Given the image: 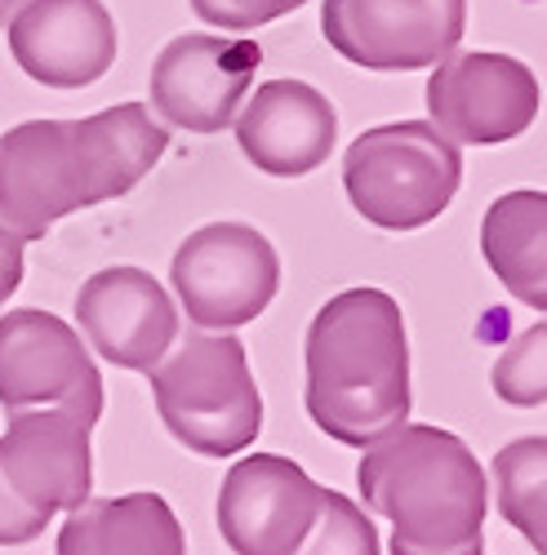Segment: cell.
<instances>
[{
    "mask_svg": "<svg viewBox=\"0 0 547 555\" xmlns=\"http://www.w3.org/2000/svg\"><path fill=\"white\" fill-rule=\"evenodd\" d=\"M169 133L143 103L85 120H27L0 138V222L40 241L59 218L129 196L165 156Z\"/></svg>",
    "mask_w": 547,
    "mask_h": 555,
    "instance_id": "obj_1",
    "label": "cell"
},
{
    "mask_svg": "<svg viewBox=\"0 0 547 555\" xmlns=\"http://www.w3.org/2000/svg\"><path fill=\"white\" fill-rule=\"evenodd\" d=\"M307 413L330 440L370 449L409 423L405 315L383 289H347L307 330Z\"/></svg>",
    "mask_w": 547,
    "mask_h": 555,
    "instance_id": "obj_2",
    "label": "cell"
},
{
    "mask_svg": "<svg viewBox=\"0 0 547 555\" xmlns=\"http://www.w3.org/2000/svg\"><path fill=\"white\" fill-rule=\"evenodd\" d=\"M356 485L392 525V555H485V472L454 431L396 427L365 449Z\"/></svg>",
    "mask_w": 547,
    "mask_h": 555,
    "instance_id": "obj_3",
    "label": "cell"
},
{
    "mask_svg": "<svg viewBox=\"0 0 547 555\" xmlns=\"http://www.w3.org/2000/svg\"><path fill=\"white\" fill-rule=\"evenodd\" d=\"M165 431L201 457H237L263 431V396L237 334H182L152 369Z\"/></svg>",
    "mask_w": 547,
    "mask_h": 555,
    "instance_id": "obj_4",
    "label": "cell"
},
{
    "mask_svg": "<svg viewBox=\"0 0 547 555\" xmlns=\"http://www.w3.org/2000/svg\"><path fill=\"white\" fill-rule=\"evenodd\" d=\"M463 182V152L432 120L365 129L343 156L352 209L383 231H415L449 209Z\"/></svg>",
    "mask_w": 547,
    "mask_h": 555,
    "instance_id": "obj_5",
    "label": "cell"
},
{
    "mask_svg": "<svg viewBox=\"0 0 547 555\" xmlns=\"http://www.w3.org/2000/svg\"><path fill=\"white\" fill-rule=\"evenodd\" d=\"M94 489L89 427L72 413H14L0 436V546H23Z\"/></svg>",
    "mask_w": 547,
    "mask_h": 555,
    "instance_id": "obj_6",
    "label": "cell"
},
{
    "mask_svg": "<svg viewBox=\"0 0 547 555\" xmlns=\"http://www.w3.org/2000/svg\"><path fill=\"white\" fill-rule=\"evenodd\" d=\"M169 285L205 334H232L267 311L281 285V258L250 222H209L178 245Z\"/></svg>",
    "mask_w": 547,
    "mask_h": 555,
    "instance_id": "obj_7",
    "label": "cell"
},
{
    "mask_svg": "<svg viewBox=\"0 0 547 555\" xmlns=\"http://www.w3.org/2000/svg\"><path fill=\"white\" fill-rule=\"evenodd\" d=\"M0 409H59L94 427L103 418V378L80 334L54 311L18 307L0 315Z\"/></svg>",
    "mask_w": 547,
    "mask_h": 555,
    "instance_id": "obj_8",
    "label": "cell"
},
{
    "mask_svg": "<svg viewBox=\"0 0 547 555\" xmlns=\"http://www.w3.org/2000/svg\"><path fill=\"white\" fill-rule=\"evenodd\" d=\"M321 31L365 72H419L459 50L468 0H326Z\"/></svg>",
    "mask_w": 547,
    "mask_h": 555,
    "instance_id": "obj_9",
    "label": "cell"
},
{
    "mask_svg": "<svg viewBox=\"0 0 547 555\" xmlns=\"http://www.w3.org/2000/svg\"><path fill=\"white\" fill-rule=\"evenodd\" d=\"M258 63L263 50L250 36L182 31L152 63V107L188 133H222L237 120Z\"/></svg>",
    "mask_w": 547,
    "mask_h": 555,
    "instance_id": "obj_10",
    "label": "cell"
},
{
    "mask_svg": "<svg viewBox=\"0 0 547 555\" xmlns=\"http://www.w3.org/2000/svg\"><path fill=\"white\" fill-rule=\"evenodd\" d=\"M538 76L508 54H449L428 80L432 125L454 147L512 143L538 116Z\"/></svg>",
    "mask_w": 547,
    "mask_h": 555,
    "instance_id": "obj_11",
    "label": "cell"
},
{
    "mask_svg": "<svg viewBox=\"0 0 547 555\" xmlns=\"http://www.w3.org/2000/svg\"><path fill=\"white\" fill-rule=\"evenodd\" d=\"M326 489L281 453L232 462L218 489V533L237 555H294L321 516Z\"/></svg>",
    "mask_w": 547,
    "mask_h": 555,
    "instance_id": "obj_12",
    "label": "cell"
},
{
    "mask_svg": "<svg viewBox=\"0 0 547 555\" xmlns=\"http://www.w3.org/2000/svg\"><path fill=\"white\" fill-rule=\"evenodd\" d=\"M76 325L116 369L152 374L178 338V311L165 285L143 267H103L76 294Z\"/></svg>",
    "mask_w": 547,
    "mask_h": 555,
    "instance_id": "obj_13",
    "label": "cell"
},
{
    "mask_svg": "<svg viewBox=\"0 0 547 555\" xmlns=\"http://www.w3.org/2000/svg\"><path fill=\"white\" fill-rule=\"evenodd\" d=\"M14 63L50 89H85L116 63V23L103 0H27L10 18Z\"/></svg>",
    "mask_w": 547,
    "mask_h": 555,
    "instance_id": "obj_14",
    "label": "cell"
},
{
    "mask_svg": "<svg viewBox=\"0 0 547 555\" xmlns=\"http://www.w3.org/2000/svg\"><path fill=\"white\" fill-rule=\"evenodd\" d=\"M237 143L245 160L271 178H303L321 169L334 152L339 116L334 103L307 80H267L241 103Z\"/></svg>",
    "mask_w": 547,
    "mask_h": 555,
    "instance_id": "obj_15",
    "label": "cell"
},
{
    "mask_svg": "<svg viewBox=\"0 0 547 555\" xmlns=\"http://www.w3.org/2000/svg\"><path fill=\"white\" fill-rule=\"evenodd\" d=\"M54 555H188V538L161 493L85 498L67 512Z\"/></svg>",
    "mask_w": 547,
    "mask_h": 555,
    "instance_id": "obj_16",
    "label": "cell"
},
{
    "mask_svg": "<svg viewBox=\"0 0 547 555\" xmlns=\"http://www.w3.org/2000/svg\"><path fill=\"white\" fill-rule=\"evenodd\" d=\"M543 245H547V196L543 192H508L485 209V222H481L485 262L534 311H547Z\"/></svg>",
    "mask_w": 547,
    "mask_h": 555,
    "instance_id": "obj_17",
    "label": "cell"
},
{
    "mask_svg": "<svg viewBox=\"0 0 547 555\" xmlns=\"http://www.w3.org/2000/svg\"><path fill=\"white\" fill-rule=\"evenodd\" d=\"M543 467H547V440L543 436H525L512 440L494 453V502L498 516H504L538 555L547 551V485H543Z\"/></svg>",
    "mask_w": 547,
    "mask_h": 555,
    "instance_id": "obj_18",
    "label": "cell"
},
{
    "mask_svg": "<svg viewBox=\"0 0 547 555\" xmlns=\"http://www.w3.org/2000/svg\"><path fill=\"white\" fill-rule=\"evenodd\" d=\"M294 555H379V533L360 506L334 489L321 498V516Z\"/></svg>",
    "mask_w": 547,
    "mask_h": 555,
    "instance_id": "obj_19",
    "label": "cell"
},
{
    "mask_svg": "<svg viewBox=\"0 0 547 555\" xmlns=\"http://www.w3.org/2000/svg\"><path fill=\"white\" fill-rule=\"evenodd\" d=\"M543 356H547V325L538 320L534 330H525L504 356L494 360V391L508 404H543L547 400V378H543Z\"/></svg>",
    "mask_w": 547,
    "mask_h": 555,
    "instance_id": "obj_20",
    "label": "cell"
},
{
    "mask_svg": "<svg viewBox=\"0 0 547 555\" xmlns=\"http://www.w3.org/2000/svg\"><path fill=\"white\" fill-rule=\"evenodd\" d=\"M303 5L307 0H192L196 18H205L222 31H254V27L277 23Z\"/></svg>",
    "mask_w": 547,
    "mask_h": 555,
    "instance_id": "obj_21",
    "label": "cell"
},
{
    "mask_svg": "<svg viewBox=\"0 0 547 555\" xmlns=\"http://www.w3.org/2000/svg\"><path fill=\"white\" fill-rule=\"evenodd\" d=\"M23 236H14V231L0 222V307L10 302V294L23 285Z\"/></svg>",
    "mask_w": 547,
    "mask_h": 555,
    "instance_id": "obj_22",
    "label": "cell"
},
{
    "mask_svg": "<svg viewBox=\"0 0 547 555\" xmlns=\"http://www.w3.org/2000/svg\"><path fill=\"white\" fill-rule=\"evenodd\" d=\"M23 5H27V0H0V27H5V23H10V18L23 10Z\"/></svg>",
    "mask_w": 547,
    "mask_h": 555,
    "instance_id": "obj_23",
    "label": "cell"
}]
</instances>
